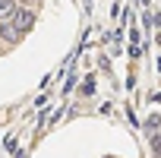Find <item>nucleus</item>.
Segmentation results:
<instances>
[{
  "instance_id": "nucleus-1",
  "label": "nucleus",
  "mask_w": 161,
  "mask_h": 158,
  "mask_svg": "<svg viewBox=\"0 0 161 158\" xmlns=\"http://www.w3.org/2000/svg\"><path fill=\"white\" fill-rule=\"evenodd\" d=\"M13 25H16L19 35H29V32L35 29V10H32V7H19L16 16H13Z\"/></svg>"
},
{
  "instance_id": "nucleus-3",
  "label": "nucleus",
  "mask_w": 161,
  "mask_h": 158,
  "mask_svg": "<svg viewBox=\"0 0 161 158\" xmlns=\"http://www.w3.org/2000/svg\"><path fill=\"white\" fill-rule=\"evenodd\" d=\"M16 10H19V0H0V22L13 19V16H16Z\"/></svg>"
},
{
  "instance_id": "nucleus-5",
  "label": "nucleus",
  "mask_w": 161,
  "mask_h": 158,
  "mask_svg": "<svg viewBox=\"0 0 161 158\" xmlns=\"http://www.w3.org/2000/svg\"><path fill=\"white\" fill-rule=\"evenodd\" d=\"M19 7H32V10H35V7H38V0H19Z\"/></svg>"
},
{
  "instance_id": "nucleus-4",
  "label": "nucleus",
  "mask_w": 161,
  "mask_h": 158,
  "mask_svg": "<svg viewBox=\"0 0 161 158\" xmlns=\"http://www.w3.org/2000/svg\"><path fill=\"white\" fill-rule=\"evenodd\" d=\"M152 152L161 158V136H158V133H152Z\"/></svg>"
},
{
  "instance_id": "nucleus-2",
  "label": "nucleus",
  "mask_w": 161,
  "mask_h": 158,
  "mask_svg": "<svg viewBox=\"0 0 161 158\" xmlns=\"http://www.w3.org/2000/svg\"><path fill=\"white\" fill-rule=\"evenodd\" d=\"M19 38H22V35L16 32L13 19H7V22H0V44H10V48H13V44L19 41Z\"/></svg>"
}]
</instances>
